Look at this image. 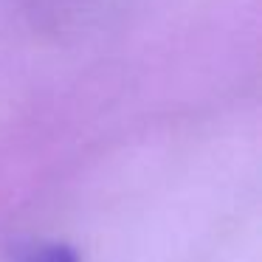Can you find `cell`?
I'll return each instance as SVG.
<instances>
[{"mask_svg":"<svg viewBox=\"0 0 262 262\" xmlns=\"http://www.w3.org/2000/svg\"><path fill=\"white\" fill-rule=\"evenodd\" d=\"M17 262H79V254L65 243H42L29 248Z\"/></svg>","mask_w":262,"mask_h":262,"instance_id":"6da1fadb","label":"cell"}]
</instances>
